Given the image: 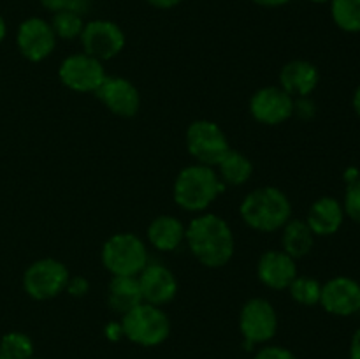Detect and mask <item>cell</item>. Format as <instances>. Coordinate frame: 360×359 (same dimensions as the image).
I'll return each instance as SVG.
<instances>
[{
    "label": "cell",
    "instance_id": "39",
    "mask_svg": "<svg viewBox=\"0 0 360 359\" xmlns=\"http://www.w3.org/2000/svg\"><path fill=\"white\" fill-rule=\"evenodd\" d=\"M311 2H315V4H327V2H330V0H311Z\"/></svg>",
    "mask_w": 360,
    "mask_h": 359
},
{
    "label": "cell",
    "instance_id": "32",
    "mask_svg": "<svg viewBox=\"0 0 360 359\" xmlns=\"http://www.w3.org/2000/svg\"><path fill=\"white\" fill-rule=\"evenodd\" d=\"M151 7H157V9H172V7L179 6L183 0H146Z\"/></svg>",
    "mask_w": 360,
    "mask_h": 359
},
{
    "label": "cell",
    "instance_id": "6",
    "mask_svg": "<svg viewBox=\"0 0 360 359\" xmlns=\"http://www.w3.org/2000/svg\"><path fill=\"white\" fill-rule=\"evenodd\" d=\"M186 148L199 164L218 165L232 150L224 130L210 120H197L186 129Z\"/></svg>",
    "mask_w": 360,
    "mask_h": 359
},
{
    "label": "cell",
    "instance_id": "40",
    "mask_svg": "<svg viewBox=\"0 0 360 359\" xmlns=\"http://www.w3.org/2000/svg\"><path fill=\"white\" fill-rule=\"evenodd\" d=\"M32 359H41V358H32Z\"/></svg>",
    "mask_w": 360,
    "mask_h": 359
},
{
    "label": "cell",
    "instance_id": "25",
    "mask_svg": "<svg viewBox=\"0 0 360 359\" xmlns=\"http://www.w3.org/2000/svg\"><path fill=\"white\" fill-rule=\"evenodd\" d=\"M292 299L302 306H315L320 303L322 294V284L313 277H295L294 282L288 285Z\"/></svg>",
    "mask_w": 360,
    "mask_h": 359
},
{
    "label": "cell",
    "instance_id": "14",
    "mask_svg": "<svg viewBox=\"0 0 360 359\" xmlns=\"http://www.w3.org/2000/svg\"><path fill=\"white\" fill-rule=\"evenodd\" d=\"M98 101L115 115L130 118L137 115L141 106V95L136 84L125 77L105 76L98 90L95 92Z\"/></svg>",
    "mask_w": 360,
    "mask_h": 359
},
{
    "label": "cell",
    "instance_id": "19",
    "mask_svg": "<svg viewBox=\"0 0 360 359\" xmlns=\"http://www.w3.org/2000/svg\"><path fill=\"white\" fill-rule=\"evenodd\" d=\"M186 227L172 215H160L148 227V239L151 246L160 252H172L185 239Z\"/></svg>",
    "mask_w": 360,
    "mask_h": 359
},
{
    "label": "cell",
    "instance_id": "35",
    "mask_svg": "<svg viewBox=\"0 0 360 359\" xmlns=\"http://www.w3.org/2000/svg\"><path fill=\"white\" fill-rule=\"evenodd\" d=\"M252 2L262 7H281V6H287L290 0H252Z\"/></svg>",
    "mask_w": 360,
    "mask_h": 359
},
{
    "label": "cell",
    "instance_id": "21",
    "mask_svg": "<svg viewBox=\"0 0 360 359\" xmlns=\"http://www.w3.org/2000/svg\"><path fill=\"white\" fill-rule=\"evenodd\" d=\"M281 243H283L285 253H288L294 259H299V257H304L311 252L313 245H315V234L308 227L306 220L290 218L283 225V238H281Z\"/></svg>",
    "mask_w": 360,
    "mask_h": 359
},
{
    "label": "cell",
    "instance_id": "13",
    "mask_svg": "<svg viewBox=\"0 0 360 359\" xmlns=\"http://www.w3.org/2000/svg\"><path fill=\"white\" fill-rule=\"evenodd\" d=\"M320 305L333 315H355L360 312V284L350 277L330 278L322 285Z\"/></svg>",
    "mask_w": 360,
    "mask_h": 359
},
{
    "label": "cell",
    "instance_id": "18",
    "mask_svg": "<svg viewBox=\"0 0 360 359\" xmlns=\"http://www.w3.org/2000/svg\"><path fill=\"white\" fill-rule=\"evenodd\" d=\"M345 220L343 204L334 197H320L311 204L306 224L315 236L336 234Z\"/></svg>",
    "mask_w": 360,
    "mask_h": 359
},
{
    "label": "cell",
    "instance_id": "41",
    "mask_svg": "<svg viewBox=\"0 0 360 359\" xmlns=\"http://www.w3.org/2000/svg\"><path fill=\"white\" fill-rule=\"evenodd\" d=\"M0 359H2V355H0Z\"/></svg>",
    "mask_w": 360,
    "mask_h": 359
},
{
    "label": "cell",
    "instance_id": "2",
    "mask_svg": "<svg viewBox=\"0 0 360 359\" xmlns=\"http://www.w3.org/2000/svg\"><path fill=\"white\" fill-rule=\"evenodd\" d=\"M239 213L245 224L255 231L274 232L292 218V203L283 190L260 187L243 199Z\"/></svg>",
    "mask_w": 360,
    "mask_h": 359
},
{
    "label": "cell",
    "instance_id": "27",
    "mask_svg": "<svg viewBox=\"0 0 360 359\" xmlns=\"http://www.w3.org/2000/svg\"><path fill=\"white\" fill-rule=\"evenodd\" d=\"M343 210L348 218H352V220L360 224V178L347 185Z\"/></svg>",
    "mask_w": 360,
    "mask_h": 359
},
{
    "label": "cell",
    "instance_id": "9",
    "mask_svg": "<svg viewBox=\"0 0 360 359\" xmlns=\"http://www.w3.org/2000/svg\"><path fill=\"white\" fill-rule=\"evenodd\" d=\"M79 39L83 53L101 62L115 58L125 48V34L122 27L109 20H94L84 23Z\"/></svg>",
    "mask_w": 360,
    "mask_h": 359
},
{
    "label": "cell",
    "instance_id": "4",
    "mask_svg": "<svg viewBox=\"0 0 360 359\" xmlns=\"http://www.w3.org/2000/svg\"><path fill=\"white\" fill-rule=\"evenodd\" d=\"M123 336L141 347H157L171 333V320L160 306L141 303L122 315Z\"/></svg>",
    "mask_w": 360,
    "mask_h": 359
},
{
    "label": "cell",
    "instance_id": "22",
    "mask_svg": "<svg viewBox=\"0 0 360 359\" xmlns=\"http://www.w3.org/2000/svg\"><path fill=\"white\" fill-rule=\"evenodd\" d=\"M218 172H220V178L225 185H245L250 180L253 172V164L248 157H245L239 151L231 150L224 158H221L220 164L217 165Z\"/></svg>",
    "mask_w": 360,
    "mask_h": 359
},
{
    "label": "cell",
    "instance_id": "28",
    "mask_svg": "<svg viewBox=\"0 0 360 359\" xmlns=\"http://www.w3.org/2000/svg\"><path fill=\"white\" fill-rule=\"evenodd\" d=\"M41 4L53 14L60 11H74L83 16L90 9V0H41Z\"/></svg>",
    "mask_w": 360,
    "mask_h": 359
},
{
    "label": "cell",
    "instance_id": "31",
    "mask_svg": "<svg viewBox=\"0 0 360 359\" xmlns=\"http://www.w3.org/2000/svg\"><path fill=\"white\" fill-rule=\"evenodd\" d=\"M294 115L302 120H309L315 115V104L309 101V97H299L297 101H294Z\"/></svg>",
    "mask_w": 360,
    "mask_h": 359
},
{
    "label": "cell",
    "instance_id": "3",
    "mask_svg": "<svg viewBox=\"0 0 360 359\" xmlns=\"http://www.w3.org/2000/svg\"><path fill=\"white\" fill-rule=\"evenodd\" d=\"M225 183L211 165L195 164L181 169L174 182L172 196L185 211L200 213L224 192Z\"/></svg>",
    "mask_w": 360,
    "mask_h": 359
},
{
    "label": "cell",
    "instance_id": "24",
    "mask_svg": "<svg viewBox=\"0 0 360 359\" xmlns=\"http://www.w3.org/2000/svg\"><path fill=\"white\" fill-rule=\"evenodd\" d=\"M0 355L2 359H32L34 358V341L28 334L11 331L0 338Z\"/></svg>",
    "mask_w": 360,
    "mask_h": 359
},
{
    "label": "cell",
    "instance_id": "29",
    "mask_svg": "<svg viewBox=\"0 0 360 359\" xmlns=\"http://www.w3.org/2000/svg\"><path fill=\"white\" fill-rule=\"evenodd\" d=\"M253 359H297V355L280 345H264Z\"/></svg>",
    "mask_w": 360,
    "mask_h": 359
},
{
    "label": "cell",
    "instance_id": "1",
    "mask_svg": "<svg viewBox=\"0 0 360 359\" xmlns=\"http://www.w3.org/2000/svg\"><path fill=\"white\" fill-rule=\"evenodd\" d=\"M185 239L193 257L207 267L225 266L234 256L236 241L231 225L214 213L193 218L186 227Z\"/></svg>",
    "mask_w": 360,
    "mask_h": 359
},
{
    "label": "cell",
    "instance_id": "5",
    "mask_svg": "<svg viewBox=\"0 0 360 359\" xmlns=\"http://www.w3.org/2000/svg\"><path fill=\"white\" fill-rule=\"evenodd\" d=\"M148 263L146 245L132 232H118L102 246V264L112 277H137Z\"/></svg>",
    "mask_w": 360,
    "mask_h": 359
},
{
    "label": "cell",
    "instance_id": "12",
    "mask_svg": "<svg viewBox=\"0 0 360 359\" xmlns=\"http://www.w3.org/2000/svg\"><path fill=\"white\" fill-rule=\"evenodd\" d=\"M16 44L25 58L30 62H42L55 49L56 35L49 21L34 16L21 21L18 27Z\"/></svg>",
    "mask_w": 360,
    "mask_h": 359
},
{
    "label": "cell",
    "instance_id": "34",
    "mask_svg": "<svg viewBox=\"0 0 360 359\" xmlns=\"http://www.w3.org/2000/svg\"><path fill=\"white\" fill-rule=\"evenodd\" d=\"M105 334H108L109 340H112V341L120 340V338L123 336L122 324H109V326L105 327Z\"/></svg>",
    "mask_w": 360,
    "mask_h": 359
},
{
    "label": "cell",
    "instance_id": "20",
    "mask_svg": "<svg viewBox=\"0 0 360 359\" xmlns=\"http://www.w3.org/2000/svg\"><path fill=\"white\" fill-rule=\"evenodd\" d=\"M108 303L122 315L144 303L137 277H112L108 289Z\"/></svg>",
    "mask_w": 360,
    "mask_h": 359
},
{
    "label": "cell",
    "instance_id": "11",
    "mask_svg": "<svg viewBox=\"0 0 360 359\" xmlns=\"http://www.w3.org/2000/svg\"><path fill=\"white\" fill-rule=\"evenodd\" d=\"M294 101L281 87H264L252 95L250 113L264 125H280L294 116Z\"/></svg>",
    "mask_w": 360,
    "mask_h": 359
},
{
    "label": "cell",
    "instance_id": "37",
    "mask_svg": "<svg viewBox=\"0 0 360 359\" xmlns=\"http://www.w3.org/2000/svg\"><path fill=\"white\" fill-rule=\"evenodd\" d=\"M354 109H355V113H357L359 115V118H360V84L357 87V90H355V94H354Z\"/></svg>",
    "mask_w": 360,
    "mask_h": 359
},
{
    "label": "cell",
    "instance_id": "26",
    "mask_svg": "<svg viewBox=\"0 0 360 359\" xmlns=\"http://www.w3.org/2000/svg\"><path fill=\"white\" fill-rule=\"evenodd\" d=\"M51 28L55 32L56 39H65V41H70V39H77L81 35L84 28L83 16L74 11H60V13H55L51 18Z\"/></svg>",
    "mask_w": 360,
    "mask_h": 359
},
{
    "label": "cell",
    "instance_id": "15",
    "mask_svg": "<svg viewBox=\"0 0 360 359\" xmlns=\"http://www.w3.org/2000/svg\"><path fill=\"white\" fill-rule=\"evenodd\" d=\"M137 280H139L143 301L150 305H167L178 292V280L164 264L148 263V266L137 275Z\"/></svg>",
    "mask_w": 360,
    "mask_h": 359
},
{
    "label": "cell",
    "instance_id": "38",
    "mask_svg": "<svg viewBox=\"0 0 360 359\" xmlns=\"http://www.w3.org/2000/svg\"><path fill=\"white\" fill-rule=\"evenodd\" d=\"M6 34H7V25H6V20L2 18V14H0V44H2L4 39H6Z\"/></svg>",
    "mask_w": 360,
    "mask_h": 359
},
{
    "label": "cell",
    "instance_id": "23",
    "mask_svg": "<svg viewBox=\"0 0 360 359\" xmlns=\"http://www.w3.org/2000/svg\"><path fill=\"white\" fill-rule=\"evenodd\" d=\"M330 16L348 34L360 32V0H330Z\"/></svg>",
    "mask_w": 360,
    "mask_h": 359
},
{
    "label": "cell",
    "instance_id": "10",
    "mask_svg": "<svg viewBox=\"0 0 360 359\" xmlns=\"http://www.w3.org/2000/svg\"><path fill=\"white\" fill-rule=\"evenodd\" d=\"M60 81L67 88L81 94H95L102 81L105 80V70L101 60L86 55V53H76L70 55L60 63L58 69Z\"/></svg>",
    "mask_w": 360,
    "mask_h": 359
},
{
    "label": "cell",
    "instance_id": "7",
    "mask_svg": "<svg viewBox=\"0 0 360 359\" xmlns=\"http://www.w3.org/2000/svg\"><path fill=\"white\" fill-rule=\"evenodd\" d=\"M69 270L56 259H39L27 267L23 275V287L30 298L37 301L56 298L69 284Z\"/></svg>",
    "mask_w": 360,
    "mask_h": 359
},
{
    "label": "cell",
    "instance_id": "36",
    "mask_svg": "<svg viewBox=\"0 0 360 359\" xmlns=\"http://www.w3.org/2000/svg\"><path fill=\"white\" fill-rule=\"evenodd\" d=\"M359 178H360V171L357 168H348L347 171H345V182H347V185L348 183L355 182V180H359Z\"/></svg>",
    "mask_w": 360,
    "mask_h": 359
},
{
    "label": "cell",
    "instance_id": "30",
    "mask_svg": "<svg viewBox=\"0 0 360 359\" xmlns=\"http://www.w3.org/2000/svg\"><path fill=\"white\" fill-rule=\"evenodd\" d=\"M65 291L69 292L70 296H74V298H81V296H84L90 291V282L84 277L69 278V284H67Z\"/></svg>",
    "mask_w": 360,
    "mask_h": 359
},
{
    "label": "cell",
    "instance_id": "16",
    "mask_svg": "<svg viewBox=\"0 0 360 359\" xmlns=\"http://www.w3.org/2000/svg\"><path fill=\"white\" fill-rule=\"evenodd\" d=\"M257 275L266 287L283 291V289H288V285L297 277L295 259L285 253L283 250H269L259 259Z\"/></svg>",
    "mask_w": 360,
    "mask_h": 359
},
{
    "label": "cell",
    "instance_id": "8",
    "mask_svg": "<svg viewBox=\"0 0 360 359\" xmlns=\"http://www.w3.org/2000/svg\"><path fill=\"white\" fill-rule=\"evenodd\" d=\"M239 329L246 347L273 340L278 331V313L264 298H253L245 303L239 313Z\"/></svg>",
    "mask_w": 360,
    "mask_h": 359
},
{
    "label": "cell",
    "instance_id": "17",
    "mask_svg": "<svg viewBox=\"0 0 360 359\" xmlns=\"http://www.w3.org/2000/svg\"><path fill=\"white\" fill-rule=\"evenodd\" d=\"M320 73L308 60H292L280 70V87L292 97H308L319 87Z\"/></svg>",
    "mask_w": 360,
    "mask_h": 359
},
{
    "label": "cell",
    "instance_id": "33",
    "mask_svg": "<svg viewBox=\"0 0 360 359\" xmlns=\"http://www.w3.org/2000/svg\"><path fill=\"white\" fill-rule=\"evenodd\" d=\"M350 359H360V327L354 333L350 341Z\"/></svg>",
    "mask_w": 360,
    "mask_h": 359
}]
</instances>
